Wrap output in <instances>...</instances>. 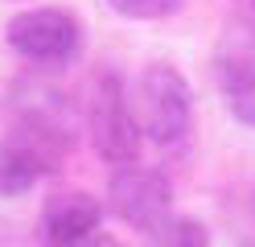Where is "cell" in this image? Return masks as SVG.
Masks as SVG:
<instances>
[{
    "label": "cell",
    "instance_id": "10",
    "mask_svg": "<svg viewBox=\"0 0 255 247\" xmlns=\"http://www.w3.org/2000/svg\"><path fill=\"white\" fill-rule=\"evenodd\" d=\"M239 247H255V243H239Z\"/></svg>",
    "mask_w": 255,
    "mask_h": 247
},
{
    "label": "cell",
    "instance_id": "4",
    "mask_svg": "<svg viewBox=\"0 0 255 247\" xmlns=\"http://www.w3.org/2000/svg\"><path fill=\"white\" fill-rule=\"evenodd\" d=\"M107 206L116 210V219H124L128 227L136 231H148L169 219V206H173V186L161 169L152 165H124V169L111 173L107 181Z\"/></svg>",
    "mask_w": 255,
    "mask_h": 247
},
{
    "label": "cell",
    "instance_id": "6",
    "mask_svg": "<svg viewBox=\"0 0 255 247\" xmlns=\"http://www.w3.org/2000/svg\"><path fill=\"white\" fill-rule=\"evenodd\" d=\"M144 239H148V247H210V231L189 214H169Z\"/></svg>",
    "mask_w": 255,
    "mask_h": 247
},
{
    "label": "cell",
    "instance_id": "1",
    "mask_svg": "<svg viewBox=\"0 0 255 247\" xmlns=\"http://www.w3.org/2000/svg\"><path fill=\"white\" fill-rule=\"evenodd\" d=\"M128 103L144 140L152 144H181L194 128V95L189 82L177 66L169 62H152L136 74V82L128 87Z\"/></svg>",
    "mask_w": 255,
    "mask_h": 247
},
{
    "label": "cell",
    "instance_id": "5",
    "mask_svg": "<svg viewBox=\"0 0 255 247\" xmlns=\"http://www.w3.org/2000/svg\"><path fill=\"white\" fill-rule=\"evenodd\" d=\"M103 206L87 190H62L45 198L41 206V243L45 247H83L91 235H99Z\"/></svg>",
    "mask_w": 255,
    "mask_h": 247
},
{
    "label": "cell",
    "instance_id": "3",
    "mask_svg": "<svg viewBox=\"0 0 255 247\" xmlns=\"http://www.w3.org/2000/svg\"><path fill=\"white\" fill-rule=\"evenodd\" d=\"M4 37L33 66H66V62L78 58V49H83V25H78V16L66 12V8L41 4V8H25V12L12 16Z\"/></svg>",
    "mask_w": 255,
    "mask_h": 247
},
{
    "label": "cell",
    "instance_id": "2",
    "mask_svg": "<svg viewBox=\"0 0 255 247\" xmlns=\"http://www.w3.org/2000/svg\"><path fill=\"white\" fill-rule=\"evenodd\" d=\"M87 128H91V144L107 165H136L140 161V144H144V132H140L132 103H128V87L120 82V74H99L87 103Z\"/></svg>",
    "mask_w": 255,
    "mask_h": 247
},
{
    "label": "cell",
    "instance_id": "9",
    "mask_svg": "<svg viewBox=\"0 0 255 247\" xmlns=\"http://www.w3.org/2000/svg\"><path fill=\"white\" fill-rule=\"evenodd\" d=\"M83 247H124V243H120V239H111V235H103V231H99V235H91V239H87Z\"/></svg>",
    "mask_w": 255,
    "mask_h": 247
},
{
    "label": "cell",
    "instance_id": "7",
    "mask_svg": "<svg viewBox=\"0 0 255 247\" xmlns=\"http://www.w3.org/2000/svg\"><path fill=\"white\" fill-rule=\"evenodd\" d=\"M107 8L124 21H165L185 8V0H107Z\"/></svg>",
    "mask_w": 255,
    "mask_h": 247
},
{
    "label": "cell",
    "instance_id": "8",
    "mask_svg": "<svg viewBox=\"0 0 255 247\" xmlns=\"http://www.w3.org/2000/svg\"><path fill=\"white\" fill-rule=\"evenodd\" d=\"M227 107H231V115H235L239 124L255 128V91L251 95H239V99H227Z\"/></svg>",
    "mask_w": 255,
    "mask_h": 247
}]
</instances>
